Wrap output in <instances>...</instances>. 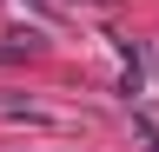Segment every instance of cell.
<instances>
[{
  "mask_svg": "<svg viewBox=\"0 0 159 152\" xmlns=\"http://www.w3.org/2000/svg\"><path fill=\"white\" fill-rule=\"evenodd\" d=\"M152 152H159V139H152Z\"/></svg>",
  "mask_w": 159,
  "mask_h": 152,
  "instance_id": "1",
  "label": "cell"
}]
</instances>
